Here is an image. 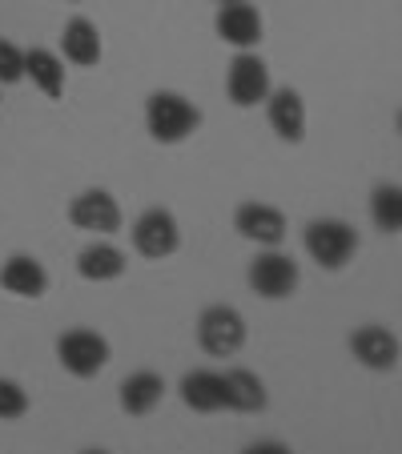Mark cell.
I'll use <instances>...</instances> for the list:
<instances>
[{"instance_id": "obj_1", "label": "cell", "mask_w": 402, "mask_h": 454, "mask_svg": "<svg viewBox=\"0 0 402 454\" xmlns=\"http://www.w3.org/2000/svg\"><path fill=\"white\" fill-rule=\"evenodd\" d=\"M146 129L157 145H181L201 129V109L173 89H157L146 101Z\"/></svg>"}, {"instance_id": "obj_2", "label": "cell", "mask_w": 402, "mask_h": 454, "mask_svg": "<svg viewBox=\"0 0 402 454\" xmlns=\"http://www.w3.org/2000/svg\"><path fill=\"white\" fill-rule=\"evenodd\" d=\"M302 246L322 270H343L359 254V230L343 217H314L302 230Z\"/></svg>"}, {"instance_id": "obj_3", "label": "cell", "mask_w": 402, "mask_h": 454, "mask_svg": "<svg viewBox=\"0 0 402 454\" xmlns=\"http://www.w3.org/2000/svg\"><path fill=\"white\" fill-rule=\"evenodd\" d=\"M113 358V346L105 334L89 326H73L57 338V362L69 370L73 378H97Z\"/></svg>"}, {"instance_id": "obj_4", "label": "cell", "mask_w": 402, "mask_h": 454, "mask_svg": "<svg viewBox=\"0 0 402 454\" xmlns=\"http://www.w3.org/2000/svg\"><path fill=\"white\" fill-rule=\"evenodd\" d=\"M246 317L233 306H206L197 317V346L209 354V358H233V354L246 346Z\"/></svg>"}, {"instance_id": "obj_5", "label": "cell", "mask_w": 402, "mask_h": 454, "mask_svg": "<svg viewBox=\"0 0 402 454\" xmlns=\"http://www.w3.org/2000/svg\"><path fill=\"white\" fill-rule=\"evenodd\" d=\"M246 282H249V290H254L257 298L282 301V298H290V294L298 290L302 270H298V262H294L290 254H282V249H265V254H257L254 262H249Z\"/></svg>"}, {"instance_id": "obj_6", "label": "cell", "mask_w": 402, "mask_h": 454, "mask_svg": "<svg viewBox=\"0 0 402 454\" xmlns=\"http://www.w3.org/2000/svg\"><path fill=\"white\" fill-rule=\"evenodd\" d=\"M274 81H270V65H265L257 52H238L225 69V97H230L238 109H254L270 97Z\"/></svg>"}, {"instance_id": "obj_7", "label": "cell", "mask_w": 402, "mask_h": 454, "mask_svg": "<svg viewBox=\"0 0 402 454\" xmlns=\"http://www.w3.org/2000/svg\"><path fill=\"white\" fill-rule=\"evenodd\" d=\"M133 249H138L141 257H149V262H165V257H173L181 249L177 217L162 206L146 209V214L133 222Z\"/></svg>"}, {"instance_id": "obj_8", "label": "cell", "mask_w": 402, "mask_h": 454, "mask_svg": "<svg viewBox=\"0 0 402 454\" xmlns=\"http://www.w3.org/2000/svg\"><path fill=\"white\" fill-rule=\"evenodd\" d=\"M69 222L85 233H97V238H109V233L121 230V206L109 189H85L69 201Z\"/></svg>"}, {"instance_id": "obj_9", "label": "cell", "mask_w": 402, "mask_h": 454, "mask_svg": "<svg viewBox=\"0 0 402 454\" xmlns=\"http://www.w3.org/2000/svg\"><path fill=\"white\" fill-rule=\"evenodd\" d=\"M233 230L262 249H278L286 241V214L265 201H241L233 214Z\"/></svg>"}, {"instance_id": "obj_10", "label": "cell", "mask_w": 402, "mask_h": 454, "mask_svg": "<svg viewBox=\"0 0 402 454\" xmlns=\"http://www.w3.org/2000/svg\"><path fill=\"white\" fill-rule=\"evenodd\" d=\"M262 12L249 4V0H230L222 4L214 17V33L222 36L225 44H233L238 52H254L262 44Z\"/></svg>"}, {"instance_id": "obj_11", "label": "cell", "mask_w": 402, "mask_h": 454, "mask_svg": "<svg viewBox=\"0 0 402 454\" xmlns=\"http://www.w3.org/2000/svg\"><path fill=\"white\" fill-rule=\"evenodd\" d=\"M262 105H265L270 129H274L282 141L298 145V141L306 137V101H302L298 89H270V97H265Z\"/></svg>"}, {"instance_id": "obj_12", "label": "cell", "mask_w": 402, "mask_h": 454, "mask_svg": "<svg viewBox=\"0 0 402 454\" xmlns=\"http://www.w3.org/2000/svg\"><path fill=\"white\" fill-rule=\"evenodd\" d=\"M351 354L362 362L367 370H394L398 366V338H394V330L386 326H359L351 334Z\"/></svg>"}, {"instance_id": "obj_13", "label": "cell", "mask_w": 402, "mask_h": 454, "mask_svg": "<svg viewBox=\"0 0 402 454\" xmlns=\"http://www.w3.org/2000/svg\"><path fill=\"white\" fill-rule=\"evenodd\" d=\"M0 290H9L12 298H44L49 294V270L36 262L33 254H12L0 266Z\"/></svg>"}, {"instance_id": "obj_14", "label": "cell", "mask_w": 402, "mask_h": 454, "mask_svg": "<svg viewBox=\"0 0 402 454\" xmlns=\"http://www.w3.org/2000/svg\"><path fill=\"white\" fill-rule=\"evenodd\" d=\"M162 398H165V378L157 374V370H138V374H129L125 382H121V411H125L129 419L154 414L157 406H162Z\"/></svg>"}, {"instance_id": "obj_15", "label": "cell", "mask_w": 402, "mask_h": 454, "mask_svg": "<svg viewBox=\"0 0 402 454\" xmlns=\"http://www.w3.org/2000/svg\"><path fill=\"white\" fill-rule=\"evenodd\" d=\"M222 390H225V411L238 414H262L270 406V395H265V382L254 374V370H225L222 374Z\"/></svg>"}, {"instance_id": "obj_16", "label": "cell", "mask_w": 402, "mask_h": 454, "mask_svg": "<svg viewBox=\"0 0 402 454\" xmlns=\"http://www.w3.org/2000/svg\"><path fill=\"white\" fill-rule=\"evenodd\" d=\"M60 52H65V60L77 65V69H93L97 60H101V52H105L101 33H97L93 20L73 17L69 25H65V33H60Z\"/></svg>"}, {"instance_id": "obj_17", "label": "cell", "mask_w": 402, "mask_h": 454, "mask_svg": "<svg viewBox=\"0 0 402 454\" xmlns=\"http://www.w3.org/2000/svg\"><path fill=\"white\" fill-rule=\"evenodd\" d=\"M177 390H181V403L193 414L225 411V390H222V374H217V370H189Z\"/></svg>"}, {"instance_id": "obj_18", "label": "cell", "mask_w": 402, "mask_h": 454, "mask_svg": "<svg viewBox=\"0 0 402 454\" xmlns=\"http://www.w3.org/2000/svg\"><path fill=\"white\" fill-rule=\"evenodd\" d=\"M125 254H121L113 241H93V246H85L77 254V274L85 278V282L93 286H105V282H117L121 274H125Z\"/></svg>"}, {"instance_id": "obj_19", "label": "cell", "mask_w": 402, "mask_h": 454, "mask_svg": "<svg viewBox=\"0 0 402 454\" xmlns=\"http://www.w3.org/2000/svg\"><path fill=\"white\" fill-rule=\"evenodd\" d=\"M25 81H33L49 101L65 97V60L52 49H25Z\"/></svg>"}, {"instance_id": "obj_20", "label": "cell", "mask_w": 402, "mask_h": 454, "mask_svg": "<svg viewBox=\"0 0 402 454\" xmlns=\"http://www.w3.org/2000/svg\"><path fill=\"white\" fill-rule=\"evenodd\" d=\"M370 217H374V225L382 233H390V238L402 230V189L394 185V181L374 185V193H370Z\"/></svg>"}, {"instance_id": "obj_21", "label": "cell", "mask_w": 402, "mask_h": 454, "mask_svg": "<svg viewBox=\"0 0 402 454\" xmlns=\"http://www.w3.org/2000/svg\"><path fill=\"white\" fill-rule=\"evenodd\" d=\"M28 390L12 378H0V422H20L28 414Z\"/></svg>"}, {"instance_id": "obj_22", "label": "cell", "mask_w": 402, "mask_h": 454, "mask_svg": "<svg viewBox=\"0 0 402 454\" xmlns=\"http://www.w3.org/2000/svg\"><path fill=\"white\" fill-rule=\"evenodd\" d=\"M25 81V49L0 36V85H20Z\"/></svg>"}, {"instance_id": "obj_23", "label": "cell", "mask_w": 402, "mask_h": 454, "mask_svg": "<svg viewBox=\"0 0 402 454\" xmlns=\"http://www.w3.org/2000/svg\"><path fill=\"white\" fill-rule=\"evenodd\" d=\"M241 454H294L286 442H278V438H257V442H249Z\"/></svg>"}, {"instance_id": "obj_24", "label": "cell", "mask_w": 402, "mask_h": 454, "mask_svg": "<svg viewBox=\"0 0 402 454\" xmlns=\"http://www.w3.org/2000/svg\"><path fill=\"white\" fill-rule=\"evenodd\" d=\"M81 454H109V450H101V446H89V450H81Z\"/></svg>"}, {"instance_id": "obj_25", "label": "cell", "mask_w": 402, "mask_h": 454, "mask_svg": "<svg viewBox=\"0 0 402 454\" xmlns=\"http://www.w3.org/2000/svg\"><path fill=\"white\" fill-rule=\"evenodd\" d=\"M217 4H230V0H217Z\"/></svg>"}, {"instance_id": "obj_26", "label": "cell", "mask_w": 402, "mask_h": 454, "mask_svg": "<svg viewBox=\"0 0 402 454\" xmlns=\"http://www.w3.org/2000/svg\"><path fill=\"white\" fill-rule=\"evenodd\" d=\"M69 4H81V0H69Z\"/></svg>"}]
</instances>
